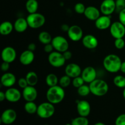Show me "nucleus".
Segmentation results:
<instances>
[{
    "label": "nucleus",
    "instance_id": "1",
    "mask_svg": "<svg viewBox=\"0 0 125 125\" xmlns=\"http://www.w3.org/2000/svg\"><path fill=\"white\" fill-rule=\"evenodd\" d=\"M65 90L60 85L50 87L46 92V99L48 101L53 104H57L63 101L65 98Z\"/></svg>",
    "mask_w": 125,
    "mask_h": 125
},
{
    "label": "nucleus",
    "instance_id": "2",
    "mask_svg": "<svg viewBox=\"0 0 125 125\" xmlns=\"http://www.w3.org/2000/svg\"><path fill=\"white\" fill-rule=\"evenodd\" d=\"M122 61L120 57L115 54H109L103 60V66L106 71L115 73L120 71Z\"/></svg>",
    "mask_w": 125,
    "mask_h": 125
},
{
    "label": "nucleus",
    "instance_id": "3",
    "mask_svg": "<svg viewBox=\"0 0 125 125\" xmlns=\"http://www.w3.org/2000/svg\"><path fill=\"white\" fill-rule=\"evenodd\" d=\"M90 92L93 95L97 96H102L106 95L109 90V85L105 81L96 79L89 84Z\"/></svg>",
    "mask_w": 125,
    "mask_h": 125
},
{
    "label": "nucleus",
    "instance_id": "4",
    "mask_svg": "<svg viewBox=\"0 0 125 125\" xmlns=\"http://www.w3.org/2000/svg\"><path fill=\"white\" fill-rule=\"evenodd\" d=\"M29 27L32 29H38L43 26L45 23V17L42 13L35 12L29 13L26 18Z\"/></svg>",
    "mask_w": 125,
    "mask_h": 125
},
{
    "label": "nucleus",
    "instance_id": "5",
    "mask_svg": "<svg viewBox=\"0 0 125 125\" xmlns=\"http://www.w3.org/2000/svg\"><path fill=\"white\" fill-rule=\"evenodd\" d=\"M55 112V107L53 104L50 102H45L38 106L37 114L42 118H48L52 117Z\"/></svg>",
    "mask_w": 125,
    "mask_h": 125
},
{
    "label": "nucleus",
    "instance_id": "6",
    "mask_svg": "<svg viewBox=\"0 0 125 125\" xmlns=\"http://www.w3.org/2000/svg\"><path fill=\"white\" fill-rule=\"evenodd\" d=\"M48 62L51 66L55 68H60L63 66L66 60L63 53L59 51H52L48 55Z\"/></svg>",
    "mask_w": 125,
    "mask_h": 125
},
{
    "label": "nucleus",
    "instance_id": "7",
    "mask_svg": "<svg viewBox=\"0 0 125 125\" xmlns=\"http://www.w3.org/2000/svg\"><path fill=\"white\" fill-rule=\"evenodd\" d=\"M52 46H53L54 50L63 53L65 51L68 50L69 48V43L67 39L63 36L61 35H57L52 38V42H51Z\"/></svg>",
    "mask_w": 125,
    "mask_h": 125
},
{
    "label": "nucleus",
    "instance_id": "8",
    "mask_svg": "<svg viewBox=\"0 0 125 125\" xmlns=\"http://www.w3.org/2000/svg\"><path fill=\"white\" fill-rule=\"evenodd\" d=\"M110 33L115 39L123 38L125 35V26L120 21L114 22L110 27Z\"/></svg>",
    "mask_w": 125,
    "mask_h": 125
},
{
    "label": "nucleus",
    "instance_id": "9",
    "mask_svg": "<svg viewBox=\"0 0 125 125\" xmlns=\"http://www.w3.org/2000/svg\"><path fill=\"white\" fill-rule=\"evenodd\" d=\"M67 34L71 40L73 42H78L83 39V31L80 26L78 25H73L70 26L67 32Z\"/></svg>",
    "mask_w": 125,
    "mask_h": 125
},
{
    "label": "nucleus",
    "instance_id": "10",
    "mask_svg": "<svg viewBox=\"0 0 125 125\" xmlns=\"http://www.w3.org/2000/svg\"><path fill=\"white\" fill-rule=\"evenodd\" d=\"M115 1L104 0L100 6V11L104 15L110 16L115 12Z\"/></svg>",
    "mask_w": 125,
    "mask_h": 125
},
{
    "label": "nucleus",
    "instance_id": "11",
    "mask_svg": "<svg viewBox=\"0 0 125 125\" xmlns=\"http://www.w3.org/2000/svg\"><path fill=\"white\" fill-rule=\"evenodd\" d=\"M16 57H17V52L12 46L5 47L1 52V58L3 62L10 63L15 60Z\"/></svg>",
    "mask_w": 125,
    "mask_h": 125
},
{
    "label": "nucleus",
    "instance_id": "12",
    "mask_svg": "<svg viewBox=\"0 0 125 125\" xmlns=\"http://www.w3.org/2000/svg\"><path fill=\"white\" fill-rule=\"evenodd\" d=\"M17 112L12 109H7L2 113L1 122L5 125H10L17 119Z\"/></svg>",
    "mask_w": 125,
    "mask_h": 125
},
{
    "label": "nucleus",
    "instance_id": "13",
    "mask_svg": "<svg viewBox=\"0 0 125 125\" xmlns=\"http://www.w3.org/2000/svg\"><path fill=\"white\" fill-rule=\"evenodd\" d=\"M96 76H97V73H96V70L91 66L85 67L82 71V78L84 79V82L88 84H90L94 80H95L96 79Z\"/></svg>",
    "mask_w": 125,
    "mask_h": 125
},
{
    "label": "nucleus",
    "instance_id": "14",
    "mask_svg": "<svg viewBox=\"0 0 125 125\" xmlns=\"http://www.w3.org/2000/svg\"><path fill=\"white\" fill-rule=\"evenodd\" d=\"M5 94L6 100L10 103L18 102L22 96V94H21L19 90L13 87L8 88V89L5 92Z\"/></svg>",
    "mask_w": 125,
    "mask_h": 125
},
{
    "label": "nucleus",
    "instance_id": "15",
    "mask_svg": "<svg viewBox=\"0 0 125 125\" xmlns=\"http://www.w3.org/2000/svg\"><path fill=\"white\" fill-rule=\"evenodd\" d=\"M38 93L34 86L28 85L23 89L22 96L26 101H34L37 97Z\"/></svg>",
    "mask_w": 125,
    "mask_h": 125
},
{
    "label": "nucleus",
    "instance_id": "16",
    "mask_svg": "<svg viewBox=\"0 0 125 125\" xmlns=\"http://www.w3.org/2000/svg\"><path fill=\"white\" fill-rule=\"evenodd\" d=\"M77 111L79 116L82 117H88L90 113L91 107L90 103L86 100H81L77 103Z\"/></svg>",
    "mask_w": 125,
    "mask_h": 125
},
{
    "label": "nucleus",
    "instance_id": "17",
    "mask_svg": "<svg viewBox=\"0 0 125 125\" xmlns=\"http://www.w3.org/2000/svg\"><path fill=\"white\" fill-rule=\"evenodd\" d=\"M65 74L73 79L76 77L81 75L82 70L79 65L72 63L67 65L65 69Z\"/></svg>",
    "mask_w": 125,
    "mask_h": 125
},
{
    "label": "nucleus",
    "instance_id": "18",
    "mask_svg": "<svg viewBox=\"0 0 125 125\" xmlns=\"http://www.w3.org/2000/svg\"><path fill=\"white\" fill-rule=\"evenodd\" d=\"M82 43L84 46L89 50H94L96 48L98 45V40L96 37L91 34H88L83 37Z\"/></svg>",
    "mask_w": 125,
    "mask_h": 125
},
{
    "label": "nucleus",
    "instance_id": "19",
    "mask_svg": "<svg viewBox=\"0 0 125 125\" xmlns=\"http://www.w3.org/2000/svg\"><path fill=\"white\" fill-rule=\"evenodd\" d=\"M112 23L110 16L104 15L100 16L95 21V26L100 30H106L107 28H110Z\"/></svg>",
    "mask_w": 125,
    "mask_h": 125
},
{
    "label": "nucleus",
    "instance_id": "20",
    "mask_svg": "<svg viewBox=\"0 0 125 125\" xmlns=\"http://www.w3.org/2000/svg\"><path fill=\"white\" fill-rule=\"evenodd\" d=\"M101 11L95 6H88L85 9L84 15L88 20L91 21H96L100 17Z\"/></svg>",
    "mask_w": 125,
    "mask_h": 125
},
{
    "label": "nucleus",
    "instance_id": "21",
    "mask_svg": "<svg viewBox=\"0 0 125 125\" xmlns=\"http://www.w3.org/2000/svg\"><path fill=\"white\" fill-rule=\"evenodd\" d=\"M16 83V77L12 73H5L1 78V83L4 87H12Z\"/></svg>",
    "mask_w": 125,
    "mask_h": 125
},
{
    "label": "nucleus",
    "instance_id": "22",
    "mask_svg": "<svg viewBox=\"0 0 125 125\" xmlns=\"http://www.w3.org/2000/svg\"><path fill=\"white\" fill-rule=\"evenodd\" d=\"M35 55L33 51L27 50L22 52L20 56V61L24 65H29L32 63L34 60Z\"/></svg>",
    "mask_w": 125,
    "mask_h": 125
},
{
    "label": "nucleus",
    "instance_id": "23",
    "mask_svg": "<svg viewBox=\"0 0 125 125\" xmlns=\"http://www.w3.org/2000/svg\"><path fill=\"white\" fill-rule=\"evenodd\" d=\"M28 26H29V25H28L26 18H24L23 17H20V18H18V19L16 20L14 24H13L15 30L20 33L25 31Z\"/></svg>",
    "mask_w": 125,
    "mask_h": 125
},
{
    "label": "nucleus",
    "instance_id": "24",
    "mask_svg": "<svg viewBox=\"0 0 125 125\" xmlns=\"http://www.w3.org/2000/svg\"><path fill=\"white\" fill-rule=\"evenodd\" d=\"M13 28L14 27L11 22L5 21L0 25V34L2 35H9L13 31Z\"/></svg>",
    "mask_w": 125,
    "mask_h": 125
},
{
    "label": "nucleus",
    "instance_id": "25",
    "mask_svg": "<svg viewBox=\"0 0 125 125\" xmlns=\"http://www.w3.org/2000/svg\"><path fill=\"white\" fill-rule=\"evenodd\" d=\"M39 8V3L37 0H28L26 3V9L29 13L37 12Z\"/></svg>",
    "mask_w": 125,
    "mask_h": 125
},
{
    "label": "nucleus",
    "instance_id": "26",
    "mask_svg": "<svg viewBox=\"0 0 125 125\" xmlns=\"http://www.w3.org/2000/svg\"><path fill=\"white\" fill-rule=\"evenodd\" d=\"M39 40L41 43L43 44L44 45L46 44L51 43L52 42V38L51 35L47 31H42L39 34L38 37Z\"/></svg>",
    "mask_w": 125,
    "mask_h": 125
},
{
    "label": "nucleus",
    "instance_id": "27",
    "mask_svg": "<svg viewBox=\"0 0 125 125\" xmlns=\"http://www.w3.org/2000/svg\"><path fill=\"white\" fill-rule=\"evenodd\" d=\"M26 79L27 82L28 83V85H31V86H35L38 83V80H39V78L35 72H28L26 76Z\"/></svg>",
    "mask_w": 125,
    "mask_h": 125
},
{
    "label": "nucleus",
    "instance_id": "28",
    "mask_svg": "<svg viewBox=\"0 0 125 125\" xmlns=\"http://www.w3.org/2000/svg\"><path fill=\"white\" fill-rule=\"evenodd\" d=\"M26 112L29 114H34L37 113L38 106L34 101H26L24 106Z\"/></svg>",
    "mask_w": 125,
    "mask_h": 125
},
{
    "label": "nucleus",
    "instance_id": "29",
    "mask_svg": "<svg viewBox=\"0 0 125 125\" xmlns=\"http://www.w3.org/2000/svg\"><path fill=\"white\" fill-rule=\"evenodd\" d=\"M58 82V78L56 74L53 73H50L46 77V83L48 86L53 87L57 85Z\"/></svg>",
    "mask_w": 125,
    "mask_h": 125
},
{
    "label": "nucleus",
    "instance_id": "30",
    "mask_svg": "<svg viewBox=\"0 0 125 125\" xmlns=\"http://www.w3.org/2000/svg\"><path fill=\"white\" fill-rule=\"evenodd\" d=\"M114 84L120 89L125 88V77L122 75H117L114 78Z\"/></svg>",
    "mask_w": 125,
    "mask_h": 125
},
{
    "label": "nucleus",
    "instance_id": "31",
    "mask_svg": "<svg viewBox=\"0 0 125 125\" xmlns=\"http://www.w3.org/2000/svg\"><path fill=\"white\" fill-rule=\"evenodd\" d=\"M71 123L72 125H89V122L87 117L79 116L73 118Z\"/></svg>",
    "mask_w": 125,
    "mask_h": 125
},
{
    "label": "nucleus",
    "instance_id": "32",
    "mask_svg": "<svg viewBox=\"0 0 125 125\" xmlns=\"http://www.w3.org/2000/svg\"><path fill=\"white\" fill-rule=\"evenodd\" d=\"M72 83L71 81V78L68 76V75L65 74L64 76H62L61 78H60L59 81V85L62 87L64 88L67 87L68 85Z\"/></svg>",
    "mask_w": 125,
    "mask_h": 125
},
{
    "label": "nucleus",
    "instance_id": "33",
    "mask_svg": "<svg viewBox=\"0 0 125 125\" xmlns=\"http://www.w3.org/2000/svg\"><path fill=\"white\" fill-rule=\"evenodd\" d=\"M91 93L90 87L87 85H83L80 87L78 88V94L81 96H86Z\"/></svg>",
    "mask_w": 125,
    "mask_h": 125
},
{
    "label": "nucleus",
    "instance_id": "34",
    "mask_svg": "<svg viewBox=\"0 0 125 125\" xmlns=\"http://www.w3.org/2000/svg\"><path fill=\"white\" fill-rule=\"evenodd\" d=\"M84 83L85 82H84V79L82 78L81 76H79L73 78V81H72V84H73V85L75 88H77V89L83 85H84Z\"/></svg>",
    "mask_w": 125,
    "mask_h": 125
},
{
    "label": "nucleus",
    "instance_id": "35",
    "mask_svg": "<svg viewBox=\"0 0 125 125\" xmlns=\"http://www.w3.org/2000/svg\"><path fill=\"white\" fill-rule=\"evenodd\" d=\"M86 7H85L84 4L81 2H78L74 6V10L78 14H84Z\"/></svg>",
    "mask_w": 125,
    "mask_h": 125
},
{
    "label": "nucleus",
    "instance_id": "36",
    "mask_svg": "<svg viewBox=\"0 0 125 125\" xmlns=\"http://www.w3.org/2000/svg\"><path fill=\"white\" fill-rule=\"evenodd\" d=\"M115 12L119 13L120 11L125 9V0H116Z\"/></svg>",
    "mask_w": 125,
    "mask_h": 125
},
{
    "label": "nucleus",
    "instance_id": "37",
    "mask_svg": "<svg viewBox=\"0 0 125 125\" xmlns=\"http://www.w3.org/2000/svg\"><path fill=\"white\" fill-rule=\"evenodd\" d=\"M114 45L117 49H118V50H122L123 48H124L125 46V42L124 39L123 38L116 39L115 40Z\"/></svg>",
    "mask_w": 125,
    "mask_h": 125
},
{
    "label": "nucleus",
    "instance_id": "38",
    "mask_svg": "<svg viewBox=\"0 0 125 125\" xmlns=\"http://www.w3.org/2000/svg\"><path fill=\"white\" fill-rule=\"evenodd\" d=\"M115 125H125V114H122L117 117L115 122Z\"/></svg>",
    "mask_w": 125,
    "mask_h": 125
},
{
    "label": "nucleus",
    "instance_id": "39",
    "mask_svg": "<svg viewBox=\"0 0 125 125\" xmlns=\"http://www.w3.org/2000/svg\"><path fill=\"white\" fill-rule=\"evenodd\" d=\"M18 84L19 85L20 87H21V89H24L26 87H28V83L27 82L26 79V78H21L18 79Z\"/></svg>",
    "mask_w": 125,
    "mask_h": 125
},
{
    "label": "nucleus",
    "instance_id": "40",
    "mask_svg": "<svg viewBox=\"0 0 125 125\" xmlns=\"http://www.w3.org/2000/svg\"><path fill=\"white\" fill-rule=\"evenodd\" d=\"M118 18H119V21H120L125 26V9L118 13Z\"/></svg>",
    "mask_w": 125,
    "mask_h": 125
},
{
    "label": "nucleus",
    "instance_id": "41",
    "mask_svg": "<svg viewBox=\"0 0 125 125\" xmlns=\"http://www.w3.org/2000/svg\"><path fill=\"white\" fill-rule=\"evenodd\" d=\"M54 47L52 46V43H48V44H46V45H45V46H44V51H45V52L46 53H48L50 54L51 52H52L54 50Z\"/></svg>",
    "mask_w": 125,
    "mask_h": 125
},
{
    "label": "nucleus",
    "instance_id": "42",
    "mask_svg": "<svg viewBox=\"0 0 125 125\" xmlns=\"http://www.w3.org/2000/svg\"><path fill=\"white\" fill-rule=\"evenodd\" d=\"M9 66H10L9 63L6 62H3L2 63H1V70L5 72H7V71L9 69Z\"/></svg>",
    "mask_w": 125,
    "mask_h": 125
},
{
    "label": "nucleus",
    "instance_id": "43",
    "mask_svg": "<svg viewBox=\"0 0 125 125\" xmlns=\"http://www.w3.org/2000/svg\"><path fill=\"white\" fill-rule=\"evenodd\" d=\"M63 56H64L65 59L66 61H68V60H70L71 58H72V53L71 51H68V50H67V51H65V52H63Z\"/></svg>",
    "mask_w": 125,
    "mask_h": 125
},
{
    "label": "nucleus",
    "instance_id": "44",
    "mask_svg": "<svg viewBox=\"0 0 125 125\" xmlns=\"http://www.w3.org/2000/svg\"><path fill=\"white\" fill-rule=\"evenodd\" d=\"M35 49H36V45H35V44L34 43H29V45H28V50L34 52L35 50Z\"/></svg>",
    "mask_w": 125,
    "mask_h": 125
},
{
    "label": "nucleus",
    "instance_id": "45",
    "mask_svg": "<svg viewBox=\"0 0 125 125\" xmlns=\"http://www.w3.org/2000/svg\"><path fill=\"white\" fill-rule=\"evenodd\" d=\"M69 28H70V26L68 25H67V24H62V25L61 26V29H62L63 31L68 32Z\"/></svg>",
    "mask_w": 125,
    "mask_h": 125
},
{
    "label": "nucleus",
    "instance_id": "46",
    "mask_svg": "<svg viewBox=\"0 0 125 125\" xmlns=\"http://www.w3.org/2000/svg\"><path fill=\"white\" fill-rule=\"evenodd\" d=\"M4 100H6V94L2 91L0 92V101L2 102Z\"/></svg>",
    "mask_w": 125,
    "mask_h": 125
},
{
    "label": "nucleus",
    "instance_id": "47",
    "mask_svg": "<svg viewBox=\"0 0 125 125\" xmlns=\"http://www.w3.org/2000/svg\"><path fill=\"white\" fill-rule=\"evenodd\" d=\"M120 71L122 72V73L125 74V61H124V62H122V65H121Z\"/></svg>",
    "mask_w": 125,
    "mask_h": 125
},
{
    "label": "nucleus",
    "instance_id": "48",
    "mask_svg": "<svg viewBox=\"0 0 125 125\" xmlns=\"http://www.w3.org/2000/svg\"><path fill=\"white\" fill-rule=\"evenodd\" d=\"M94 125H106L103 123H101V122H98V123H96Z\"/></svg>",
    "mask_w": 125,
    "mask_h": 125
},
{
    "label": "nucleus",
    "instance_id": "49",
    "mask_svg": "<svg viewBox=\"0 0 125 125\" xmlns=\"http://www.w3.org/2000/svg\"><path fill=\"white\" fill-rule=\"evenodd\" d=\"M123 98H124V99L125 100V89H123Z\"/></svg>",
    "mask_w": 125,
    "mask_h": 125
},
{
    "label": "nucleus",
    "instance_id": "50",
    "mask_svg": "<svg viewBox=\"0 0 125 125\" xmlns=\"http://www.w3.org/2000/svg\"><path fill=\"white\" fill-rule=\"evenodd\" d=\"M65 125H72V123H67V124H65Z\"/></svg>",
    "mask_w": 125,
    "mask_h": 125
},
{
    "label": "nucleus",
    "instance_id": "51",
    "mask_svg": "<svg viewBox=\"0 0 125 125\" xmlns=\"http://www.w3.org/2000/svg\"></svg>",
    "mask_w": 125,
    "mask_h": 125
}]
</instances>
